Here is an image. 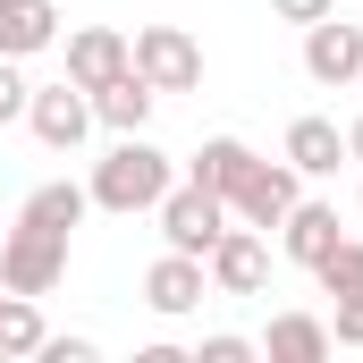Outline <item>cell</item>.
<instances>
[{"label": "cell", "mask_w": 363, "mask_h": 363, "mask_svg": "<svg viewBox=\"0 0 363 363\" xmlns=\"http://www.w3.org/2000/svg\"><path fill=\"white\" fill-rule=\"evenodd\" d=\"M203 287H211L203 254H178V245H169V254L144 271V304H152L161 321H178V313H194V304H203Z\"/></svg>", "instance_id": "9c48e42d"}, {"label": "cell", "mask_w": 363, "mask_h": 363, "mask_svg": "<svg viewBox=\"0 0 363 363\" xmlns=\"http://www.w3.org/2000/svg\"><path fill=\"white\" fill-rule=\"evenodd\" d=\"M60 43V9L51 0H0V60H34Z\"/></svg>", "instance_id": "4fadbf2b"}, {"label": "cell", "mask_w": 363, "mask_h": 363, "mask_svg": "<svg viewBox=\"0 0 363 363\" xmlns=\"http://www.w3.org/2000/svg\"><path fill=\"white\" fill-rule=\"evenodd\" d=\"M26 127H34L51 152H77V144L93 135V93L68 85V77H60V85H34L26 93Z\"/></svg>", "instance_id": "5b68a950"}, {"label": "cell", "mask_w": 363, "mask_h": 363, "mask_svg": "<svg viewBox=\"0 0 363 363\" xmlns=\"http://www.w3.org/2000/svg\"><path fill=\"white\" fill-rule=\"evenodd\" d=\"M118 68H127V34H118V26H77V34H68V85H110V77H118Z\"/></svg>", "instance_id": "8fae6325"}, {"label": "cell", "mask_w": 363, "mask_h": 363, "mask_svg": "<svg viewBox=\"0 0 363 363\" xmlns=\"http://www.w3.org/2000/svg\"><path fill=\"white\" fill-rule=\"evenodd\" d=\"M127 60H135V77H144L152 93H194L203 85V51H194L186 26H135Z\"/></svg>", "instance_id": "3957f363"}, {"label": "cell", "mask_w": 363, "mask_h": 363, "mask_svg": "<svg viewBox=\"0 0 363 363\" xmlns=\"http://www.w3.org/2000/svg\"><path fill=\"white\" fill-rule=\"evenodd\" d=\"M152 211H161V237H169L178 254H211V245H220V228H228V203H220L211 186H194V178L169 186Z\"/></svg>", "instance_id": "277c9868"}, {"label": "cell", "mask_w": 363, "mask_h": 363, "mask_svg": "<svg viewBox=\"0 0 363 363\" xmlns=\"http://www.w3.org/2000/svg\"><path fill=\"white\" fill-rule=\"evenodd\" d=\"M338 152H347L338 118H296V127H287V161H296L304 178H330V169H338Z\"/></svg>", "instance_id": "2e32d148"}, {"label": "cell", "mask_w": 363, "mask_h": 363, "mask_svg": "<svg viewBox=\"0 0 363 363\" xmlns=\"http://www.w3.org/2000/svg\"><path fill=\"white\" fill-rule=\"evenodd\" d=\"M330 9H338V0H279V17H287V26H313V17H330Z\"/></svg>", "instance_id": "cb8c5ba5"}, {"label": "cell", "mask_w": 363, "mask_h": 363, "mask_svg": "<svg viewBox=\"0 0 363 363\" xmlns=\"http://www.w3.org/2000/svg\"><path fill=\"white\" fill-rule=\"evenodd\" d=\"M43 313H34V296H17V287H0V355H43Z\"/></svg>", "instance_id": "e0dca14e"}, {"label": "cell", "mask_w": 363, "mask_h": 363, "mask_svg": "<svg viewBox=\"0 0 363 363\" xmlns=\"http://www.w3.org/2000/svg\"><path fill=\"white\" fill-rule=\"evenodd\" d=\"M85 211H93V194H85V186H68V178H51V186L26 194V220H43V228H77Z\"/></svg>", "instance_id": "ac0fdd59"}, {"label": "cell", "mask_w": 363, "mask_h": 363, "mask_svg": "<svg viewBox=\"0 0 363 363\" xmlns=\"http://www.w3.org/2000/svg\"><path fill=\"white\" fill-rule=\"evenodd\" d=\"M355 85H363V77H355Z\"/></svg>", "instance_id": "484cf974"}, {"label": "cell", "mask_w": 363, "mask_h": 363, "mask_svg": "<svg viewBox=\"0 0 363 363\" xmlns=\"http://www.w3.org/2000/svg\"><path fill=\"white\" fill-rule=\"evenodd\" d=\"M43 355L51 363H93V338H43Z\"/></svg>", "instance_id": "603a6c76"}, {"label": "cell", "mask_w": 363, "mask_h": 363, "mask_svg": "<svg viewBox=\"0 0 363 363\" xmlns=\"http://www.w3.org/2000/svg\"><path fill=\"white\" fill-rule=\"evenodd\" d=\"M347 152H355V161H363V118H355V127H347Z\"/></svg>", "instance_id": "d4e9b609"}, {"label": "cell", "mask_w": 363, "mask_h": 363, "mask_svg": "<svg viewBox=\"0 0 363 363\" xmlns=\"http://www.w3.org/2000/svg\"><path fill=\"white\" fill-rule=\"evenodd\" d=\"M262 355H271V363H321V355H330V321H313V313H271Z\"/></svg>", "instance_id": "9a60e30c"}, {"label": "cell", "mask_w": 363, "mask_h": 363, "mask_svg": "<svg viewBox=\"0 0 363 363\" xmlns=\"http://www.w3.org/2000/svg\"><path fill=\"white\" fill-rule=\"evenodd\" d=\"M245 169H254V144H237V135H211V144H203V152L186 161V178H194V186H211L220 203H228V194L245 186Z\"/></svg>", "instance_id": "5bb4252c"}, {"label": "cell", "mask_w": 363, "mask_h": 363, "mask_svg": "<svg viewBox=\"0 0 363 363\" xmlns=\"http://www.w3.org/2000/svg\"><path fill=\"white\" fill-rule=\"evenodd\" d=\"M262 355V347H254V338H237V330H220V338H203V347H194V363H254Z\"/></svg>", "instance_id": "ffe728a7"}, {"label": "cell", "mask_w": 363, "mask_h": 363, "mask_svg": "<svg viewBox=\"0 0 363 363\" xmlns=\"http://www.w3.org/2000/svg\"><path fill=\"white\" fill-rule=\"evenodd\" d=\"M296 194H304V169H296V161H254L245 186L228 194V220H245V228H279V220L296 211Z\"/></svg>", "instance_id": "8992f818"}, {"label": "cell", "mask_w": 363, "mask_h": 363, "mask_svg": "<svg viewBox=\"0 0 363 363\" xmlns=\"http://www.w3.org/2000/svg\"><path fill=\"white\" fill-rule=\"evenodd\" d=\"M169 186H178V161H169L161 144H144V135H118V144L93 161V186H85V194L101 203V211H152Z\"/></svg>", "instance_id": "6da1fadb"}, {"label": "cell", "mask_w": 363, "mask_h": 363, "mask_svg": "<svg viewBox=\"0 0 363 363\" xmlns=\"http://www.w3.org/2000/svg\"><path fill=\"white\" fill-rule=\"evenodd\" d=\"M330 347H363V296H347V304L330 313Z\"/></svg>", "instance_id": "7402d4cb"}, {"label": "cell", "mask_w": 363, "mask_h": 363, "mask_svg": "<svg viewBox=\"0 0 363 363\" xmlns=\"http://www.w3.org/2000/svg\"><path fill=\"white\" fill-rule=\"evenodd\" d=\"M60 279H68V228H43V220L17 211V228H9V245H0V287L51 296Z\"/></svg>", "instance_id": "7a4b0ae2"}, {"label": "cell", "mask_w": 363, "mask_h": 363, "mask_svg": "<svg viewBox=\"0 0 363 363\" xmlns=\"http://www.w3.org/2000/svg\"><path fill=\"white\" fill-rule=\"evenodd\" d=\"M152 101H161V93L144 85V77H135V60H127L110 85H93V127H110V135H144Z\"/></svg>", "instance_id": "30bf717a"}, {"label": "cell", "mask_w": 363, "mask_h": 363, "mask_svg": "<svg viewBox=\"0 0 363 363\" xmlns=\"http://www.w3.org/2000/svg\"><path fill=\"white\" fill-rule=\"evenodd\" d=\"M26 77H17V60H0V127H17V118H26Z\"/></svg>", "instance_id": "44dd1931"}, {"label": "cell", "mask_w": 363, "mask_h": 363, "mask_svg": "<svg viewBox=\"0 0 363 363\" xmlns=\"http://www.w3.org/2000/svg\"><path fill=\"white\" fill-rule=\"evenodd\" d=\"M203 271L220 296H262V279H271V245H262V228H220V245L203 254Z\"/></svg>", "instance_id": "52a82bcc"}, {"label": "cell", "mask_w": 363, "mask_h": 363, "mask_svg": "<svg viewBox=\"0 0 363 363\" xmlns=\"http://www.w3.org/2000/svg\"><path fill=\"white\" fill-rule=\"evenodd\" d=\"M321 296H338V304H347V296H363V245L355 237H338V245H330V262H321Z\"/></svg>", "instance_id": "d6986e66"}, {"label": "cell", "mask_w": 363, "mask_h": 363, "mask_svg": "<svg viewBox=\"0 0 363 363\" xmlns=\"http://www.w3.org/2000/svg\"><path fill=\"white\" fill-rule=\"evenodd\" d=\"M279 245H287V262L321 271V262H330V245H338V211H330V203H304V194H296V211L279 220Z\"/></svg>", "instance_id": "7c38bea8"}, {"label": "cell", "mask_w": 363, "mask_h": 363, "mask_svg": "<svg viewBox=\"0 0 363 363\" xmlns=\"http://www.w3.org/2000/svg\"><path fill=\"white\" fill-rule=\"evenodd\" d=\"M304 77H313V85H355L363 77V26H338V9L313 17V34H304Z\"/></svg>", "instance_id": "ba28073f"}]
</instances>
